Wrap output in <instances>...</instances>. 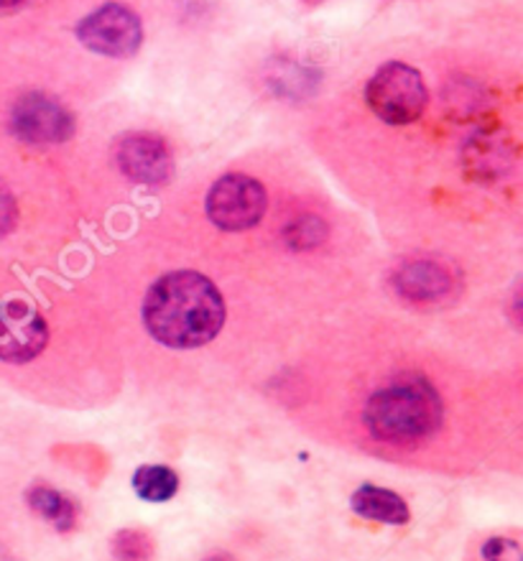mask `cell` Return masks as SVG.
<instances>
[{
    "label": "cell",
    "mask_w": 523,
    "mask_h": 561,
    "mask_svg": "<svg viewBox=\"0 0 523 561\" xmlns=\"http://www.w3.org/2000/svg\"><path fill=\"white\" fill-rule=\"evenodd\" d=\"M365 98L380 121L391 126H406L424 113L427 84L413 67L403 61H388L371 77Z\"/></svg>",
    "instance_id": "3957f363"
},
{
    "label": "cell",
    "mask_w": 523,
    "mask_h": 561,
    "mask_svg": "<svg viewBox=\"0 0 523 561\" xmlns=\"http://www.w3.org/2000/svg\"><path fill=\"white\" fill-rule=\"evenodd\" d=\"M49 340L44 317L23 299L0 301V360L29 363Z\"/></svg>",
    "instance_id": "52a82bcc"
},
{
    "label": "cell",
    "mask_w": 523,
    "mask_h": 561,
    "mask_svg": "<svg viewBox=\"0 0 523 561\" xmlns=\"http://www.w3.org/2000/svg\"><path fill=\"white\" fill-rule=\"evenodd\" d=\"M15 217H19V209H15L13 194L0 186V238L15 228Z\"/></svg>",
    "instance_id": "e0dca14e"
},
{
    "label": "cell",
    "mask_w": 523,
    "mask_h": 561,
    "mask_svg": "<svg viewBox=\"0 0 523 561\" xmlns=\"http://www.w3.org/2000/svg\"><path fill=\"white\" fill-rule=\"evenodd\" d=\"M325 222L317 220V217H302L288 225L286 230V240L294 248H315L325 240Z\"/></svg>",
    "instance_id": "9a60e30c"
},
{
    "label": "cell",
    "mask_w": 523,
    "mask_h": 561,
    "mask_svg": "<svg viewBox=\"0 0 523 561\" xmlns=\"http://www.w3.org/2000/svg\"><path fill=\"white\" fill-rule=\"evenodd\" d=\"M207 561H232L230 557H213V559H207Z\"/></svg>",
    "instance_id": "d6986e66"
},
{
    "label": "cell",
    "mask_w": 523,
    "mask_h": 561,
    "mask_svg": "<svg viewBox=\"0 0 523 561\" xmlns=\"http://www.w3.org/2000/svg\"><path fill=\"white\" fill-rule=\"evenodd\" d=\"M482 561H523L521 547L511 539H490L482 547Z\"/></svg>",
    "instance_id": "2e32d148"
},
{
    "label": "cell",
    "mask_w": 523,
    "mask_h": 561,
    "mask_svg": "<svg viewBox=\"0 0 523 561\" xmlns=\"http://www.w3.org/2000/svg\"><path fill=\"white\" fill-rule=\"evenodd\" d=\"M19 3H23V0H0V8H13Z\"/></svg>",
    "instance_id": "ac0fdd59"
},
{
    "label": "cell",
    "mask_w": 523,
    "mask_h": 561,
    "mask_svg": "<svg viewBox=\"0 0 523 561\" xmlns=\"http://www.w3.org/2000/svg\"><path fill=\"white\" fill-rule=\"evenodd\" d=\"M442 424L440 393L424 378H398L365 407V426L380 442L411 444L427 439Z\"/></svg>",
    "instance_id": "7a4b0ae2"
},
{
    "label": "cell",
    "mask_w": 523,
    "mask_h": 561,
    "mask_svg": "<svg viewBox=\"0 0 523 561\" xmlns=\"http://www.w3.org/2000/svg\"><path fill=\"white\" fill-rule=\"evenodd\" d=\"M115 161L130 182L156 186L171 176V153L161 138L130 134L115 148Z\"/></svg>",
    "instance_id": "ba28073f"
},
{
    "label": "cell",
    "mask_w": 523,
    "mask_h": 561,
    "mask_svg": "<svg viewBox=\"0 0 523 561\" xmlns=\"http://www.w3.org/2000/svg\"><path fill=\"white\" fill-rule=\"evenodd\" d=\"M77 36L88 49L105 54V57H130L138 51L144 28L130 8L107 3L77 26Z\"/></svg>",
    "instance_id": "5b68a950"
},
{
    "label": "cell",
    "mask_w": 523,
    "mask_h": 561,
    "mask_svg": "<svg viewBox=\"0 0 523 561\" xmlns=\"http://www.w3.org/2000/svg\"><path fill=\"white\" fill-rule=\"evenodd\" d=\"M113 554L118 561H151L154 543L144 531L126 528V531L115 534Z\"/></svg>",
    "instance_id": "5bb4252c"
},
{
    "label": "cell",
    "mask_w": 523,
    "mask_h": 561,
    "mask_svg": "<svg viewBox=\"0 0 523 561\" xmlns=\"http://www.w3.org/2000/svg\"><path fill=\"white\" fill-rule=\"evenodd\" d=\"M11 130L15 138L26 140V144L49 146L72 136L75 121L67 113V107L54 98L31 92V95L15 100L11 111Z\"/></svg>",
    "instance_id": "8992f818"
},
{
    "label": "cell",
    "mask_w": 523,
    "mask_h": 561,
    "mask_svg": "<svg viewBox=\"0 0 523 561\" xmlns=\"http://www.w3.org/2000/svg\"><path fill=\"white\" fill-rule=\"evenodd\" d=\"M29 505L38 516H44L49 524L57 526L59 531H69L77 524V505L46 485H36L29 490Z\"/></svg>",
    "instance_id": "7c38bea8"
},
{
    "label": "cell",
    "mask_w": 523,
    "mask_h": 561,
    "mask_svg": "<svg viewBox=\"0 0 523 561\" xmlns=\"http://www.w3.org/2000/svg\"><path fill=\"white\" fill-rule=\"evenodd\" d=\"M396 288L411 301H432L447 294L450 276L440 263L411 261L398 268Z\"/></svg>",
    "instance_id": "9c48e42d"
},
{
    "label": "cell",
    "mask_w": 523,
    "mask_h": 561,
    "mask_svg": "<svg viewBox=\"0 0 523 561\" xmlns=\"http://www.w3.org/2000/svg\"><path fill=\"white\" fill-rule=\"evenodd\" d=\"M133 488L148 503L171 501L179 490V478L171 467L163 465H144L133 474Z\"/></svg>",
    "instance_id": "4fadbf2b"
},
{
    "label": "cell",
    "mask_w": 523,
    "mask_h": 561,
    "mask_svg": "<svg viewBox=\"0 0 523 561\" xmlns=\"http://www.w3.org/2000/svg\"><path fill=\"white\" fill-rule=\"evenodd\" d=\"M144 322L156 342L167 347H202L225 324L223 294L197 271H174L148 288Z\"/></svg>",
    "instance_id": "6da1fadb"
},
{
    "label": "cell",
    "mask_w": 523,
    "mask_h": 561,
    "mask_svg": "<svg viewBox=\"0 0 523 561\" xmlns=\"http://www.w3.org/2000/svg\"><path fill=\"white\" fill-rule=\"evenodd\" d=\"M353 511L357 516L378 520V524H391V526H403L409 524L411 518L409 505L403 503L401 495H396L394 490L376 488V485H363L355 490Z\"/></svg>",
    "instance_id": "30bf717a"
},
{
    "label": "cell",
    "mask_w": 523,
    "mask_h": 561,
    "mask_svg": "<svg viewBox=\"0 0 523 561\" xmlns=\"http://www.w3.org/2000/svg\"><path fill=\"white\" fill-rule=\"evenodd\" d=\"M309 3H317V0H309Z\"/></svg>",
    "instance_id": "ffe728a7"
},
{
    "label": "cell",
    "mask_w": 523,
    "mask_h": 561,
    "mask_svg": "<svg viewBox=\"0 0 523 561\" xmlns=\"http://www.w3.org/2000/svg\"><path fill=\"white\" fill-rule=\"evenodd\" d=\"M467 163L478 176H501L511 163V148L501 136H480L467 148Z\"/></svg>",
    "instance_id": "8fae6325"
},
{
    "label": "cell",
    "mask_w": 523,
    "mask_h": 561,
    "mask_svg": "<svg viewBox=\"0 0 523 561\" xmlns=\"http://www.w3.org/2000/svg\"><path fill=\"white\" fill-rule=\"evenodd\" d=\"M269 207L261 182L246 174L217 179L207 194V215L220 230L238 232L259 225Z\"/></svg>",
    "instance_id": "277c9868"
}]
</instances>
